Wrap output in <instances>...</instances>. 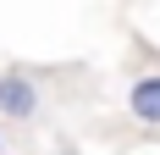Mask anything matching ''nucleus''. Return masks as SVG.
Instances as JSON below:
<instances>
[{"label": "nucleus", "mask_w": 160, "mask_h": 155, "mask_svg": "<svg viewBox=\"0 0 160 155\" xmlns=\"http://www.w3.org/2000/svg\"><path fill=\"white\" fill-rule=\"evenodd\" d=\"M0 116H11V122H33V116H39V89H33L22 72L0 78Z\"/></svg>", "instance_id": "1"}, {"label": "nucleus", "mask_w": 160, "mask_h": 155, "mask_svg": "<svg viewBox=\"0 0 160 155\" xmlns=\"http://www.w3.org/2000/svg\"><path fill=\"white\" fill-rule=\"evenodd\" d=\"M132 116L138 122H160V72H149V78L132 83Z\"/></svg>", "instance_id": "2"}]
</instances>
